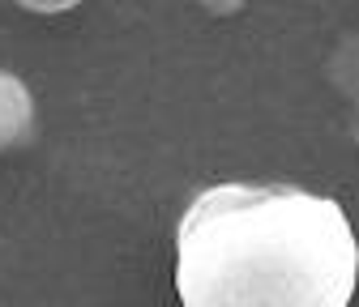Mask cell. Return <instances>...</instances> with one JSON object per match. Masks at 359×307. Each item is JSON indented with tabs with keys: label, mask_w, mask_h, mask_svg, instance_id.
<instances>
[{
	"label": "cell",
	"mask_w": 359,
	"mask_h": 307,
	"mask_svg": "<svg viewBox=\"0 0 359 307\" xmlns=\"http://www.w3.org/2000/svg\"><path fill=\"white\" fill-rule=\"evenodd\" d=\"M184 307H351L359 239L330 197L287 184H218L180 217Z\"/></svg>",
	"instance_id": "cell-1"
},
{
	"label": "cell",
	"mask_w": 359,
	"mask_h": 307,
	"mask_svg": "<svg viewBox=\"0 0 359 307\" xmlns=\"http://www.w3.org/2000/svg\"><path fill=\"white\" fill-rule=\"evenodd\" d=\"M30 124H34L30 90L13 73H0V150L26 141L30 137Z\"/></svg>",
	"instance_id": "cell-2"
}]
</instances>
